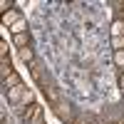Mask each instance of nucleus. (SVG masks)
I'll use <instances>...</instances> for the list:
<instances>
[{
	"label": "nucleus",
	"instance_id": "20e7f679",
	"mask_svg": "<svg viewBox=\"0 0 124 124\" xmlns=\"http://www.w3.org/2000/svg\"><path fill=\"white\" fill-rule=\"evenodd\" d=\"M42 89H45V94H47V102H50L52 107L62 102V99H60V92H57V89H55L52 85H47V82H42Z\"/></svg>",
	"mask_w": 124,
	"mask_h": 124
},
{
	"label": "nucleus",
	"instance_id": "7ed1b4c3",
	"mask_svg": "<svg viewBox=\"0 0 124 124\" xmlns=\"http://www.w3.org/2000/svg\"><path fill=\"white\" fill-rule=\"evenodd\" d=\"M52 112L57 114V119H62V122H67V124H70V119H72V109H70L67 102H60V104H55Z\"/></svg>",
	"mask_w": 124,
	"mask_h": 124
},
{
	"label": "nucleus",
	"instance_id": "f8f14e48",
	"mask_svg": "<svg viewBox=\"0 0 124 124\" xmlns=\"http://www.w3.org/2000/svg\"><path fill=\"white\" fill-rule=\"evenodd\" d=\"M30 72H32V79H35V82H42V67H40L37 62L30 65Z\"/></svg>",
	"mask_w": 124,
	"mask_h": 124
},
{
	"label": "nucleus",
	"instance_id": "9b49d317",
	"mask_svg": "<svg viewBox=\"0 0 124 124\" xmlns=\"http://www.w3.org/2000/svg\"><path fill=\"white\" fill-rule=\"evenodd\" d=\"M17 85H23V79H20V75H17V72H13V75H10L8 79H3V87H5V89L17 87Z\"/></svg>",
	"mask_w": 124,
	"mask_h": 124
},
{
	"label": "nucleus",
	"instance_id": "ddd939ff",
	"mask_svg": "<svg viewBox=\"0 0 124 124\" xmlns=\"http://www.w3.org/2000/svg\"><path fill=\"white\" fill-rule=\"evenodd\" d=\"M114 65L119 67V72H124V50H117L114 52Z\"/></svg>",
	"mask_w": 124,
	"mask_h": 124
},
{
	"label": "nucleus",
	"instance_id": "f3484780",
	"mask_svg": "<svg viewBox=\"0 0 124 124\" xmlns=\"http://www.w3.org/2000/svg\"><path fill=\"white\" fill-rule=\"evenodd\" d=\"M117 85H119V89L124 92V72H119V79H117Z\"/></svg>",
	"mask_w": 124,
	"mask_h": 124
},
{
	"label": "nucleus",
	"instance_id": "9d476101",
	"mask_svg": "<svg viewBox=\"0 0 124 124\" xmlns=\"http://www.w3.org/2000/svg\"><path fill=\"white\" fill-rule=\"evenodd\" d=\"M8 30L13 32V37H15V35H20V32H27V23H25V17H20L17 23H15L13 27H8Z\"/></svg>",
	"mask_w": 124,
	"mask_h": 124
},
{
	"label": "nucleus",
	"instance_id": "2eb2a0df",
	"mask_svg": "<svg viewBox=\"0 0 124 124\" xmlns=\"http://www.w3.org/2000/svg\"><path fill=\"white\" fill-rule=\"evenodd\" d=\"M112 47H114V52L117 50H124V37H112Z\"/></svg>",
	"mask_w": 124,
	"mask_h": 124
},
{
	"label": "nucleus",
	"instance_id": "a211bd4d",
	"mask_svg": "<svg viewBox=\"0 0 124 124\" xmlns=\"http://www.w3.org/2000/svg\"><path fill=\"white\" fill-rule=\"evenodd\" d=\"M109 124H117V122H109Z\"/></svg>",
	"mask_w": 124,
	"mask_h": 124
},
{
	"label": "nucleus",
	"instance_id": "0eeeda50",
	"mask_svg": "<svg viewBox=\"0 0 124 124\" xmlns=\"http://www.w3.org/2000/svg\"><path fill=\"white\" fill-rule=\"evenodd\" d=\"M17 55H20V60H23V62H27V65H32V62H35V50H32V47L17 50Z\"/></svg>",
	"mask_w": 124,
	"mask_h": 124
},
{
	"label": "nucleus",
	"instance_id": "f257e3e1",
	"mask_svg": "<svg viewBox=\"0 0 124 124\" xmlns=\"http://www.w3.org/2000/svg\"><path fill=\"white\" fill-rule=\"evenodd\" d=\"M25 89H27L25 85H17V87H10V89H5V99H8V102H10V104H13V107H15V104H17V102H20V99H23V94H25Z\"/></svg>",
	"mask_w": 124,
	"mask_h": 124
},
{
	"label": "nucleus",
	"instance_id": "f03ea898",
	"mask_svg": "<svg viewBox=\"0 0 124 124\" xmlns=\"http://www.w3.org/2000/svg\"><path fill=\"white\" fill-rule=\"evenodd\" d=\"M40 117H42V107H40V104H32L20 119H23L25 124H35V122H40Z\"/></svg>",
	"mask_w": 124,
	"mask_h": 124
},
{
	"label": "nucleus",
	"instance_id": "423d86ee",
	"mask_svg": "<svg viewBox=\"0 0 124 124\" xmlns=\"http://www.w3.org/2000/svg\"><path fill=\"white\" fill-rule=\"evenodd\" d=\"M20 17H23V15H20L17 10H10V13H5V15H3V25H5V27H13Z\"/></svg>",
	"mask_w": 124,
	"mask_h": 124
},
{
	"label": "nucleus",
	"instance_id": "6ab92c4d",
	"mask_svg": "<svg viewBox=\"0 0 124 124\" xmlns=\"http://www.w3.org/2000/svg\"><path fill=\"white\" fill-rule=\"evenodd\" d=\"M122 124H124V119H122Z\"/></svg>",
	"mask_w": 124,
	"mask_h": 124
},
{
	"label": "nucleus",
	"instance_id": "39448f33",
	"mask_svg": "<svg viewBox=\"0 0 124 124\" xmlns=\"http://www.w3.org/2000/svg\"><path fill=\"white\" fill-rule=\"evenodd\" d=\"M13 45H15L17 50L30 47V32H20V35H15V37H13Z\"/></svg>",
	"mask_w": 124,
	"mask_h": 124
},
{
	"label": "nucleus",
	"instance_id": "4468645a",
	"mask_svg": "<svg viewBox=\"0 0 124 124\" xmlns=\"http://www.w3.org/2000/svg\"><path fill=\"white\" fill-rule=\"evenodd\" d=\"M10 10H15V3H13V0H3V3H0V13H10Z\"/></svg>",
	"mask_w": 124,
	"mask_h": 124
},
{
	"label": "nucleus",
	"instance_id": "6e6552de",
	"mask_svg": "<svg viewBox=\"0 0 124 124\" xmlns=\"http://www.w3.org/2000/svg\"><path fill=\"white\" fill-rule=\"evenodd\" d=\"M13 72H15V70H13V62H10V60H0V77L8 79Z\"/></svg>",
	"mask_w": 124,
	"mask_h": 124
},
{
	"label": "nucleus",
	"instance_id": "dca6fc26",
	"mask_svg": "<svg viewBox=\"0 0 124 124\" xmlns=\"http://www.w3.org/2000/svg\"><path fill=\"white\" fill-rule=\"evenodd\" d=\"M0 60H10L8 57V42H5V40H0Z\"/></svg>",
	"mask_w": 124,
	"mask_h": 124
},
{
	"label": "nucleus",
	"instance_id": "1a4fd4ad",
	"mask_svg": "<svg viewBox=\"0 0 124 124\" xmlns=\"http://www.w3.org/2000/svg\"><path fill=\"white\" fill-rule=\"evenodd\" d=\"M112 37H124V20L122 17H117L112 23Z\"/></svg>",
	"mask_w": 124,
	"mask_h": 124
}]
</instances>
